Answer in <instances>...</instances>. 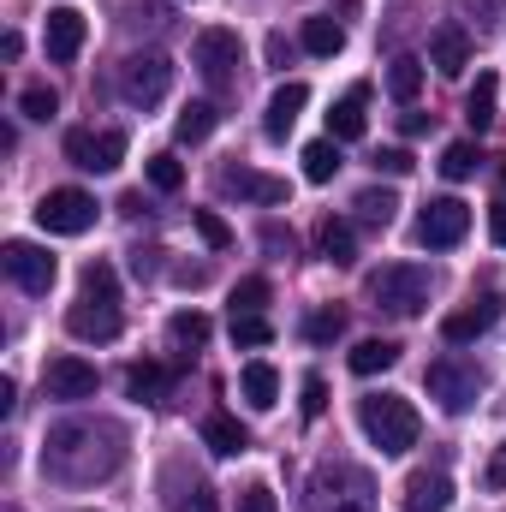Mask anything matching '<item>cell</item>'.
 Listing matches in <instances>:
<instances>
[{
    "label": "cell",
    "instance_id": "6da1fadb",
    "mask_svg": "<svg viewBox=\"0 0 506 512\" xmlns=\"http://www.w3.org/2000/svg\"><path fill=\"white\" fill-rule=\"evenodd\" d=\"M108 435H120V429H114V423H60V429L48 435V471H54V477H66V483L108 477L120 459H108V453H96V459H90V447H96V441H108Z\"/></svg>",
    "mask_w": 506,
    "mask_h": 512
},
{
    "label": "cell",
    "instance_id": "7a4b0ae2",
    "mask_svg": "<svg viewBox=\"0 0 506 512\" xmlns=\"http://www.w3.org/2000/svg\"><path fill=\"white\" fill-rule=\"evenodd\" d=\"M66 328L78 340H114L120 334V274L108 262H90L84 268V292L66 310Z\"/></svg>",
    "mask_w": 506,
    "mask_h": 512
},
{
    "label": "cell",
    "instance_id": "3957f363",
    "mask_svg": "<svg viewBox=\"0 0 506 512\" xmlns=\"http://www.w3.org/2000/svg\"><path fill=\"white\" fill-rule=\"evenodd\" d=\"M358 423H364V435L376 441L381 453H411L417 435H423L417 405L399 399V393H370V399H358Z\"/></svg>",
    "mask_w": 506,
    "mask_h": 512
},
{
    "label": "cell",
    "instance_id": "277c9868",
    "mask_svg": "<svg viewBox=\"0 0 506 512\" xmlns=\"http://www.w3.org/2000/svg\"><path fill=\"white\" fill-rule=\"evenodd\" d=\"M310 512H376V477L364 465H322L310 477Z\"/></svg>",
    "mask_w": 506,
    "mask_h": 512
},
{
    "label": "cell",
    "instance_id": "5b68a950",
    "mask_svg": "<svg viewBox=\"0 0 506 512\" xmlns=\"http://www.w3.org/2000/svg\"><path fill=\"white\" fill-rule=\"evenodd\" d=\"M370 304L387 310V316H423L429 310V268H417V262H387L370 274Z\"/></svg>",
    "mask_w": 506,
    "mask_h": 512
},
{
    "label": "cell",
    "instance_id": "8992f818",
    "mask_svg": "<svg viewBox=\"0 0 506 512\" xmlns=\"http://www.w3.org/2000/svg\"><path fill=\"white\" fill-rule=\"evenodd\" d=\"M191 60H197V72H203L215 90H233V78H239V66H245V42H239V30L209 24V30H197Z\"/></svg>",
    "mask_w": 506,
    "mask_h": 512
},
{
    "label": "cell",
    "instance_id": "52a82bcc",
    "mask_svg": "<svg viewBox=\"0 0 506 512\" xmlns=\"http://www.w3.org/2000/svg\"><path fill=\"white\" fill-rule=\"evenodd\" d=\"M36 227L42 233H60V239H78V233L96 227V197L78 191V185H60V191H48L36 203Z\"/></svg>",
    "mask_w": 506,
    "mask_h": 512
},
{
    "label": "cell",
    "instance_id": "ba28073f",
    "mask_svg": "<svg viewBox=\"0 0 506 512\" xmlns=\"http://www.w3.org/2000/svg\"><path fill=\"white\" fill-rule=\"evenodd\" d=\"M423 387H429V399L441 405V411H471L477 405V393H483V376L471 370V364H459V358H435L429 370H423Z\"/></svg>",
    "mask_w": 506,
    "mask_h": 512
},
{
    "label": "cell",
    "instance_id": "9c48e42d",
    "mask_svg": "<svg viewBox=\"0 0 506 512\" xmlns=\"http://www.w3.org/2000/svg\"><path fill=\"white\" fill-rule=\"evenodd\" d=\"M167 84H173V60L167 54H131L120 66V96L131 108H155L167 96Z\"/></svg>",
    "mask_w": 506,
    "mask_h": 512
},
{
    "label": "cell",
    "instance_id": "30bf717a",
    "mask_svg": "<svg viewBox=\"0 0 506 512\" xmlns=\"http://www.w3.org/2000/svg\"><path fill=\"white\" fill-rule=\"evenodd\" d=\"M0 268H6L12 286H24V292H48L54 274H60V262L42 251V245H30V239H6V245H0Z\"/></svg>",
    "mask_w": 506,
    "mask_h": 512
},
{
    "label": "cell",
    "instance_id": "8fae6325",
    "mask_svg": "<svg viewBox=\"0 0 506 512\" xmlns=\"http://www.w3.org/2000/svg\"><path fill=\"white\" fill-rule=\"evenodd\" d=\"M66 161L84 173H114L126 161V131H66Z\"/></svg>",
    "mask_w": 506,
    "mask_h": 512
},
{
    "label": "cell",
    "instance_id": "7c38bea8",
    "mask_svg": "<svg viewBox=\"0 0 506 512\" xmlns=\"http://www.w3.org/2000/svg\"><path fill=\"white\" fill-rule=\"evenodd\" d=\"M471 233V209L459 203V197H435L423 215H417V239L429 245V251H447V245H459Z\"/></svg>",
    "mask_w": 506,
    "mask_h": 512
},
{
    "label": "cell",
    "instance_id": "4fadbf2b",
    "mask_svg": "<svg viewBox=\"0 0 506 512\" xmlns=\"http://www.w3.org/2000/svg\"><path fill=\"white\" fill-rule=\"evenodd\" d=\"M42 387H48V399H96V364H84V358H48V370H42Z\"/></svg>",
    "mask_w": 506,
    "mask_h": 512
},
{
    "label": "cell",
    "instance_id": "5bb4252c",
    "mask_svg": "<svg viewBox=\"0 0 506 512\" xmlns=\"http://www.w3.org/2000/svg\"><path fill=\"white\" fill-rule=\"evenodd\" d=\"M42 42H48V60H78V48H84V12L78 6H54L48 12V24H42Z\"/></svg>",
    "mask_w": 506,
    "mask_h": 512
},
{
    "label": "cell",
    "instance_id": "9a60e30c",
    "mask_svg": "<svg viewBox=\"0 0 506 512\" xmlns=\"http://www.w3.org/2000/svg\"><path fill=\"white\" fill-rule=\"evenodd\" d=\"M429 66H435L441 78H459V72L471 66V30H465V24H435V36H429Z\"/></svg>",
    "mask_w": 506,
    "mask_h": 512
},
{
    "label": "cell",
    "instance_id": "2e32d148",
    "mask_svg": "<svg viewBox=\"0 0 506 512\" xmlns=\"http://www.w3.org/2000/svg\"><path fill=\"white\" fill-rule=\"evenodd\" d=\"M495 316H501V298H495V292H483L477 304L453 310V316L441 322V334H447V346H465V340H483V334L495 328Z\"/></svg>",
    "mask_w": 506,
    "mask_h": 512
},
{
    "label": "cell",
    "instance_id": "e0dca14e",
    "mask_svg": "<svg viewBox=\"0 0 506 512\" xmlns=\"http://www.w3.org/2000/svg\"><path fill=\"white\" fill-rule=\"evenodd\" d=\"M221 191H239V197H251V203H286V197H292L286 179H268V173H256V167H221Z\"/></svg>",
    "mask_w": 506,
    "mask_h": 512
},
{
    "label": "cell",
    "instance_id": "ac0fdd59",
    "mask_svg": "<svg viewBox=\"0 0 506 512\" xmlns=\"http://www.w3.org/2000/svg\"><path fill=\"white\" fill-rule=\"evenodd\" d=\"M447 507H453V477L447 471H411L405 512H447Z\"/></svg>",
    "mask_w": 506,
    "mask_h": 512
},
{
    "label": "cell",
    "instance_id": "d6986e66",
    "mask_svg": "<svg viewBox=\"0 0 506 512\" xmlns=\"http://www.w3.org/2000/svg\"><path fill=\"white\" fill-rule=\"evenodd\" d=\"M304 108H310V84H280V90H274V102H268V114H262V131L280 143L286 131L298 126V114H304Z\"/></svg>",
    "mask_w": 506,
    "mask_h": 512
},
{
    "label": "cell",
    "instance_id": "ffe728a7",
    "mask_svg": "<svg viewBox=\"0 0 506 512\" xmlns=\"http://www.w3.org/2000/svg\"><path fill=\"white\" fill-rule=\"evenodd\" d=\"M364 108H370V90H364V84H352V90L334 102V114H328L334 143H358V137H364V126H370V114H364Z\"/></svg>",
    "mask_w": 506,
    "mask_h": 512
},
{
    "label": "cell",
    "instance_id": "44dd1931",
    "mask_svg": "<svg viewBox=\"0 0 506 512\" xmlns=\"http://www.w3.org/2000/svg\"><path fill=\"white\" fill-rule=\"evenodd\" d=\"M316 245H322V256H328L334 268H352V262H358V233H352V221H334V215H328V221L316 227Z\"/></svg>",
    "mask_w": 506,
    "mask_h": 512
},
{
    "label": "cell",
    "instance_id": "7402d4cb",
    "mask_svg": "<svg viewBox=\"0 0 506 512\" xmlns=\"http://www.w3.org/2000/svg\"><path fill=\"white\" fill-rule=\"evenodd\" d=\"M203 441H209V453H221V459H239V453L251 447V435H245L239 417H209V423H203Z\"/></svg>",
    "mask_w": 506,
    "mask_h": 512
},
{
    "label": "cell",
    "instance_id": "603a6c76",
    "mask_svg": "<svg viewBox=\"0 0 506 512\" xmlns=\"http://www.w3.org/2000/svg\"><path fill=\"white\" fill-rule=\"evenodd\" d=\"M239 393H245V405H251V411H268V405L280 399V376H274V364H245Z\"/></svg>",
    "mask_w": 506,
    "mask_h": 512
},
{
    "label": "cell",
    "instance_id": "cb8c5ba5",
    "mask_svg": "<svg viewBox=\"0 0 506 512\" xmlns=\"http://www.w3.org/2000/svg\"><path fill=\"white\" fill-rule=\"evenodd\" d=\"M495 96H501V78H495V72H477V90L465 96V120H471V131L495 126Z\"/></svg>",
    "mask_w": 506,
    "mask_h": 512
},
{
    "label": "cell",
    "instance_id": "d4e9b609",
    "mask_svg": "<svg viewBox=\"0 0 506 512\" xmlns=\"http://www.w3.org/2000/svg\"><path fill=\"white\" fill-rule=\"evenodd\" d=\"M417 90H423V60H417V54H399V60L387 66V96L411 108V102H417Z\"/></svg>",
    "mask_w": 506,
    "mask_h": 512
},
{
    "label": "cell",
    "instance_id": "484cf974",
    "mask_svg": "<svg viewBox=\"0 0 506 512\" xmlns=\"http://www.w3.org/2000/svg\"><path fill=\"white\" fill-rule=\"evenodd\" d=\"M393 364H399V346L393 340H358L352 346V376H381Z\"/></svg>",
    "mask_w": 506,
    "mask_h": 512
},
{
    "label": "cell",
    "instance_id": "4316f807",
    "mask_svg": "<svg viewBox=\"0 0 506 512\" xmlns=\"http://www.w3.org/2000/svg\"><path fill=\"white\" fill-rule=\"evenodd\" d=\"M304 48H310L316 60H334V54L346 48V30H340L334 18H304Z\"/></svg>",
    "mask_w": 506,
    "mask_h": 512
},
{
    "label": "cell",
    "instance_id": "83f0119b",
    "mask_svg": "<svg viewBox=\"0 0 506 512\" xmlns=\"http://www.w3.org/2000/svg\"><path fill=\"white\" fill-rule=\"evenodd\" d=\"M334 173H340V143H334V137L304 143V179H310V185H328Z\"/></svg>",
    "mask_w": 506,
    "mask_h": 512
},
{
    "label": "cell",
    "instance_id": "f1b7e54d",
    "mask_svg": "<svg viewBox=\"0 0 506 512\" xmlns=\"http://www.w3.org/2000/svg\"><path fill=\"white\" fill-rule=\"evenodd\" d=\"M215 120H221V114H215V102H191V108L173 120V137H179V143H203V137L215 131Z\"/></svg>",
    "mask_w": 506,
    "mask_h": 512
},
{
    "label": "cell",
    "instance_id": "f546056e",
    "mask_svg": "<svg viewBox=\"0 0 506 512\" xmlns=\"http://www.w3.org/2000/svg\"><path fill=\"white\" fill-rule=\"evenodd\" d=\"M126 393L131 399H143V405H161V393H167V370L161 364H137L126 376Z\"/></svg>",
    "mask_w": 506,
    "mask_h": 512
},
{
    "label": "cell",
    "instance_id": "4dcf8cb0",
    "mask_svg": "<svg viewBox=\"0 0 506 512\" xmlns=\"http://www.w3.org/2000/svg\"><path fill=\"white\" fill-rule=\"evenodd\" d=\"M167 334H173V346H191V352H197V346H209V316H203V310H179V316L167 322Z\"/></svg>",
    "mask_w": 506,
    "mask_h": 512
},
{
    "label": "cell",
    "instance_id": "1f68e13d",
    "mask_svg": "<svg viewBox=\"0 0 506 512\" xmlns=\"http://www.w3.org/2000/svg\"><path fill=\"white\" fill-rule=\"evenodd\" d=\"M352 209H358V221H364V227H393V209H399V197H393V191H364Z\"/></svg>",
    "mask_w": 506,
    "mask_h": 512
},
{
    "label": "cell",
    "instance_id": "d6a6232c",
    "mask_svg": "<svg viewBox=\"0 0 506 512\" xmlns=\"http://www.w3.org/2000/svg\"><path fill=\"white\" fill-rule=\"evenodd\" d=\"M262 304H268V280H262V274H251V280L233 286V316H262Z\"/></svg>",
    "mask_w": 506,
    "mask_h": 512
},
{
    "label": "cell",
    "instance_id": "836d02e7",
    "mask_svg": "<svg viewBox=\"0 0 506 512\" xmlns=\"http://www.w3.org/2000/svg\"><path fill=\"white\" fill-rule=\"evenodd\" d=\"M477 161H483V155H477V143H447L441 173H447V179H471V173H477Z\"/></svg>",
    "mask_w": 506,
    "mask_h": 512
},
{
    "label": "cell",
    "instance_id": "e575fe53",
    "mask_svg": "<svg viewBox=\"0 0 506 512\" xmlns=\"http://www.w3.org/2000/svg\"><path fill=\"white\" fill-rule=\"evenodd\" d=\"M346 334V310H316L310 322H304V340H316V346H328V340H340Z\"/></svg>",
    "mask_w": 506,
    "mask_h": 512
},
{
    "label": "cell",
    "instance_id": "d590c367",
    "mask_svg": "<svg viewBox=\"0 0 506 512\" xmlns=\"http://www.w3.org/2000/svg\"><path fill=\"white\" fill-rule=\"evenodd\" d=\"M268 340H274L268 316H233V346H245V352H256V346H268Z\"/></svg>",
    "mask_w": 506,
    "mask_h": 512
},
{
    "label": "cell",
    "instance_id": "8d00e7d4",
    "mask_svg": "<svg viewBox=\"0 0 506 512\" xmlns=\"http://www.w3.org/2000/svg\"><path fill=\"white\" fill-rule=\"evenodd\" d=\"M18 108H24L30 120H54V108H60V96H54L48 84H30V90L18 96Z\"/></svg>",
    "mask_w": 506,
    "mask_h": 512
},
{
    "label": "cell",
    "instance_id": "74e56055",
    "mask_svg": "<svg viewBox=\"0 0 506 512\" xmlns=\"http://www.w3.org/2000/svg\"><path fill=\"white\" fill-rule=\"evenodd\" d=\"M149 185H155V191H179V185H185V167H179L173 155H149Z\"/></svg>",
    "mask_w": 506,
    "mask_h": 512
},
{
    "label": "cell",
    "instance_id": "f35d334b",
    "mask_svg": "<svg viewBox=\"0 0 506 512\" xmlns=\"http://www.w3.org/2000/svg\"><path fill=\"white\" fill-rule=\"evenodd\" d=\"M173 512H221V507H215V489L209 483H191V489L173 495Z\"/></svg>",
    "mask_w": 506,
    "mask_h": 512
},
{
    "label": "cell",
    "instance_id": "ab89813d",
    "mask_svg": "<svg viewBox=\"0 0 506 512\" xmlns=\"http://www.w3.org/2000/svg\"><path fill=\"white\" fill-rule=\"evenodd\" d=\"M298 411H304V423H316V417L328 411V382H322V376H304V399H298Z\"/></svg>",
    "mask_w": 506,
    "mask_h": 512
},
{
    "label": "cell",
    "instance_id": "60d3db41",
    "mask_svg": "<svg viewBox=\"0 0 506 512\" xmlns=\"http://www.w3.org/2000/svg\"><path fill=\"white\" fill-rule=\"evenodd\" d=\"M197 233H203V245H215V251H227V245H233L227 221H221V215H209V209H197Z\"/></svg>",
    "mask_w": 506,
    "mask_h": 512
},
{
    "label": "cell",
    "instance_id": "b9f144b4",
    "mask_svg": "<svg viewBox=\"0 0 506 512\" xmlns=\"http://www.w3.org/2000/svg\"><path fill=\"white\" fill-rule=\"evenodd\" d=\"M239 512H280V501H274V489H268V483H251V489L239 495Z\"/></svg>",
    "mask_w": 506,
    "mask_h": 512
},
{
    "label": "cell",
    "instance_id": "7bdbcfd3",
    "mask_svg": "<svg viewBox=\"0 0 506 512\" xmlns=\"http://www.w3.org/2000/svg\"><path fill=\"white\" fill-rule=\"evenodd\" d=\"M417 161H411V149H381L376 155V173H393V179H405Z\"/></svg>",
    "mask_w": 506,
    "mask_h": 512
},
{
    "label": "cell",
    "instance_id": "ee69618b",
    "mask_svg": "<svg viewBox=\"0 0 506 512\" xmlns=\"http://www.w3.org/2000/svg\"><path fill=\"white\" fill-rule=\"evenodd\" d=\"M12 411H18V382L0 376V417H12Z\"/></svg>",
    "mask_w": 506,
    "mask_h": 512
},
{
    "label": "cell",
    "instance_id": "f6af8a7d",
    "mask_svg": "<svg viewBox=\"0 0 506 512\" xmlns=\"http://www.w3.org/2000/svg\"><path fill=\"white\" fill-rule=\"evenodd\" d=\"M489 239H495V245H506V203H495V209H489Z\"/></svg>",
    "mask_w": 506,
    "mask_h": 512
},
{
    "label": "cell",
    "instance_id": "bcb514c9",
    "mask_svg": "<svg viewBox=\"0 0 506 512\" xmlns=\"http://www.w3.org/2000/svg\"><path fill=\"white\" fill-rule=\"evenodd\" d=\"M489 489H506V447H501V459L489 465Z\"/></svg>",
    "mask_w": 506,
    "mask_h": 512
},
{
    "label": "cell",
    "instance_id": "7dc6e473",
    "mask_svg": "<svg viewBox=\"0 0 506 512\" xmlns=\"http://www.w3.org/2000/svg\"><path fill=\"white\" fill-rule=\"evenodd\" d=\"M6 512H18V507H6Z\"/></svg>",
    "mask_w": 506,
    "mask_h": 512
}]
</instances>
